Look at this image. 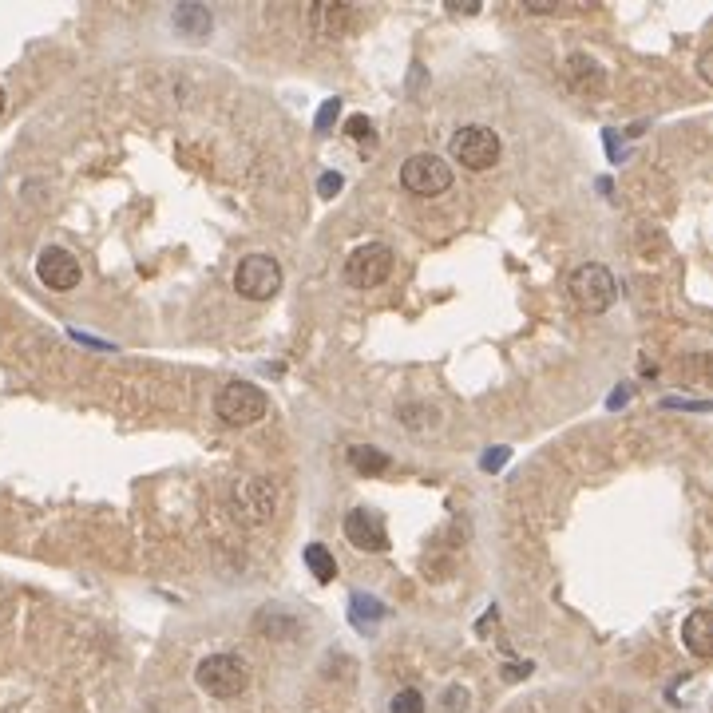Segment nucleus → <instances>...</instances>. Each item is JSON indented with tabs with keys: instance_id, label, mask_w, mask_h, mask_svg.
Listing matches in <instances>:
<instances>
[{
	"instance_id": "f257e3e1",
	"label": "nucleus",
	"mask_w": 713,
	"mask_h": 713,
	"mask_svg": "<svg viewBox=\"0 0 713 713\" xmlns=\"http://www.w3.org/2000/svg\"><path fill=\"white\" fill-rule=\"evenodd\" d=\"M195 682L199 690L210 698H238L250 686V662L238 654H206L203 662L195 666Z\"/></svg>"
},
{
	"instance_id": "f03ea898",
	"label": "nucleus",
	"mask_w": 713,
	"mask_h": 713,
	"mask_svg": "<svg viewBox=\"0 0 713 713\" xmlns=\"http://www.w3.org/2000/svg\"><path fill=\"white\" fill-rule=\"evenodd\" d=\"M567 294L583 313H607L614 306V298H618V282H614V274L603 262H583V266L571 270Z\"/></svg>"
},
{
	"instance_id": "7ed1b4c3",
	"label": "nucleus",
	"mask_w": 713,
	"mask_h": 713,
	"mask_svg": "<svg viewBox=\"0 0 713 713\" xmlns=\"http://www.w3.org/2000/svg\"><path fill=\"white\" fill-rule=\"evenodd\" d=\"M270 412V397L250 381H230L214 397V416L230 428H250Z\"/></svg>"
},
{
	"instance_id": "20e7f679",
	"label": "nucleus",
	"mask_w": 713,
	"mask_h": 713,
	"mask_svg": "<svg viewBox=\"0 0 713 713\" xmlns=\"http://www.w3.org/2000/svg\"><path fill=\"white\" fill-rule=\"evenodd\" d=\"M448 155L464 171H488V167L500 163V135L492 127H484V123H468V127H460L452 135Z\"/></svg>"
},
{
	"instance_id": "39448f33",
	"label": "nucleus",
	"mask_w": 713,
	"mask_h": 713,
	"mask_svg": "<svg viewBox=\"0 0 713 713\" xmlns=\"http://www.w3.org/2000/svg\"><path fill=\"white\" fill-rule=\"evenodd\" d=\"M452 163L432 155V151H416L401 163V187L408 195H420V199H436L452 187Z\"/></svg>"
},
{
	"instance_id": "423d86ee",
	"label": "nucleus",
	"mask_w": 713,
	"mask_h": 713,
	"mask_svg": "<svg viewBox=\"0 0 713 713\" xmlns=\"http://www.w3.org/2000/svg\"><path fill=\"white\" fill-rule=\"evenodd\" d=\"M234 290L246 302H270L282 290V262L274 254H246L234 270Z\"/></svg>"
},
{
	"instance_id": "0eeeda50",
	"label": "nucleus",
	"mask_w": 713,
	"mask_h": 713,
	"mask_svg": "<svg viewBox=\"0 0 713 713\" xmlns=\"http://www.w3.org/2000/svg\"><path fill=\"white\" fill-rule=\"evenodd\" d=\"M393 266H397L393 246H385V242H365V246H357V250L345 258V282H349L353 290H377L381 282H389Z\"/></svg>"
},
{
	"instance_id": "6e6552de",
	"label": "nucleus",
	"mask_w": 713,
	"mask_h": 713,
	"mask_svg": "<svg viewBox=\"0 0 713 713\" xmlns=\"http://www.w3.org/2000/svg\"><path fill=\"white\" fill-rule=\"evenodd\" d=\"M230 500H234V515H242L246 523H266V519H274V508H278V492L262 476L238 480Z\"/></svg>"
},
{
	"instance_id": "1a4fd4ad",
	"label": "nucleus",
	"mask_w": 713,
	"mask_h": 713,
	"mask_svg": "<svg viewBox=\"0 0 713 713\" xmlns=\"http://www.w3.org/2000/svg\"><path fill=\"white\" fill-rule=\"evenodd\" d=\"M36 278H40L48 290L68 294V290H76V286H80L84 270H80V262H76V254H72V250H64V246H44V250H40V258H36Z\"/></svg>"
},
{
	"instance_id": "9d476101",
	"label": "nucleus",
	"mask_w": 713,
	"mask_h": 713,
	"mask_svg": "<svg viewBox=\"0 0 713 713\" xmlns=\"http://www.w3.org/2000/svg\"><path fill=\"white\" fill-rule=\"evenodd\" d=\"M345 539L357 547V551H389V531H385V519L369 508H353L345 515Z\"/></svg>"
},
{
	"instance_id": "9b49d317",
	"label": "nucleus",
	"mask_w": 713,
	"mask_h": 713,
	"mask_svg": "<svg viewBox=\"0 0 713 713\" xmlns=\"http://www.w3.org/2000/svg\"><path fill=\"white\" fill-rule=\"evenodd\" d=\"M353 24H357V8H353V4H313V8H309V28H313V36H321V40H337V36H345Z\"/></svg>"
},
{
	"instance_id": "f8f14e48",
	"label": "nucleus",
	"mask_w": 713,
	"mask_h": 713,
	"mask_svg": "<svg viewBox=\"0 0 713 713\" xmlns=\"http://www.w3.org/2000/svg\"><path fill=\"white\" fill-rule=\"evenodd\" d=\"M682 642L694 658H710L713 654V614L710 611H694L682 622Z\"/></svg>"
},
{
	"instance_id": "ddd939ff",
	"label": "nucleus",
	"mask_w": 713,
	"mask_h": 713,
	"mask_svg": "<svg viewBox=\"0 0 713 713\" xmlns=\"http://www.w3.org/2000/svg\"><path fill=\"white\" fill-rule=\"evenodd\" d=\"M389 452H381V448H373V444H353L349 448V468L353 472H361V476H381V472H389Z\"/></svg>"
},
{
	"instance_id": "4468645a",
	"label": "nucleus",
	"mask_w": 713,
	"mask_h": 713,
	"mask_svg": "<svg viewBox=\"0 0 713 713\" xmlns=\"http://www.w3.org/2000/svg\"><path fill=\"white\" fill-rule=\"evenodd\" d=\"M171 24H175L183 36L203 40L206 32H210V12H206L203 4H179V8H175V16H171Z\"/></svg>"
},
{
	"instance_id": "2eb2a0df",
	"label": "nucleus",
	"mask_w": 713,
	"mask_h": 713,
	"mask_svg": "<svg viewBox=\"0 0 713 713\" xmlns=\"http://www.w3.org/2000/svg\"><path fill=\"white\" fill-rule=\"evenodd\" d=\"M567 76L575 80V88H583V92H599L603 88V68L591 60V56H571L567 60Z\"/></svg>"
},
{
	"instance_id": "dca6fc26",
	"label": "nucleus",
	"mask_w": 713,
	"mask_h": 713,
	"mask_svg": "<svg viewBox=\"0 0 713 713\" xmlns=\"http://www.w3.org/2000/svg\"><path fill=\"white\" fill-rule=\"evenodd\" d=\"M306 567L313 571V579H317V583H333V579H337V559H333V551H329L325 543H309L306 547Z\"/></svg>"
},
{
	"instance_id": "f3484780",
	"label": "nucleus",
	"mask_w": 713,
	"mask_h": 713,
	"mask_svg": "<svg viewBox=\"0 0 713 713\" xmlns=\"http://www.w3.org/2000/svg\"><path fill=\"white\" fill-rule=\"evenodd\" d=\"M401 420H405L408 428H416V432H420L424 424H428V428H436V424H440V412H436V408H428V405H405L401 408Z\"/></svg>"
},
{
	"instance_id": "a211bd4d",
	"label": "nucleus",
	"mask_w": 713,
	"mask_h": 713,
	"mask_svg": "<svg viewBox=\"0 0 713 713\" xmlns=\"http://www.w3.org/2000/svg\"><path fill=\"white\" fill-rule=\"evenodd\" d=\"M468 706H472V694H468L464 686H448V690L440 694V706H436V710L440 713H468Z\"/></svg>"
},
{
	"instance_id": "6ab92c4d",
	"label": "nucleus",
	"mask_w": 713,
	"mask_h": 713,
	"mask_svg": "<svg viewBox=\"0 0 713 713\" xmlns=\"http://www.w3.org/2000/svg\"><path fill=\"white\" fill-rule=\"evenodd\" d=\"M389 713H424V694L420 690H397L393 702H389Z\"/></svg>"
},
{
	"instance_id": "aec40b11",
	"label": "nucleus",
	"mask_w": 713,
	"mask_h": 713,
	"mask_svg": "<svg viewBox=\"0 0 713 713\" xmlns=\"http://www.w3.org/2000/svg\"><path fill=\"white\" fill-rule=\"evenodd\" d=\"M258 630L278 634V638H290V634H294V618H282L278 611H262L258 614Z\"/></svg>"
},
{
	"instance_id": "412c9836",
	"label": "nucleus",
	"mask_w": 713,
	"mask_h": 713,
	"mask_svg": "<svg viewBox=\"0 0 713 713\" xmlns=\"http://www.w3.org/2000/svg\"><path fill=\"white\" fill-rule=\"evenodd\" d=\"M345 131H349V139H353V143H377V135H373V123H369L365 115H349Z\"/></svg>"
},
{
	"instance_id": "4be33fe9",
	"label": "nucleus",
	"mask_w": 713,
	"mask_h": 713,
	"mask_svg": "<svg viewBox=\"0 0 713 713\" xmlns=\"http://www.w3.org/2000/svg\"><path fill=\"white\" fill-rule=\"evenodd\" d=\"M337 115H341V100L333 96V100L321 103V111H317V123H313V127H317V131H329V127L337 123Z\"/></svg>"
},
{
	"instance_id": "5701e85b",
	"label": "nucleus",
	"mask_w": 713,
	"mask_h": 713,
	"mask_svg": "<svg viewBox=\"0 0 713 713\" xmlns=\"http://www.w3.org/2000/svg\"><path fill=\"white\" fill-rule=\"evenodd\" d=\"M317 187H321V195H325V199H333V195L345 187V179H341L337 171H329V175H321V183H317Z\"/></svg>"
},
{
	"instance_id": "b1692460",
	"label": "nucleus",
	"mask_w": 713,
	"mask_h": 713,
	"mask_svg": "<svg viewBox=\"0 0 713 713\" xmlns=\"http://www.w3.org/2000/svg\"><path fill=\"white\" fill-rule=\"evenodd\" d=\"M508 456H511L508 448H496V452H488V456H484V468H500Z\"/></svg>"
},
{
	"instance_id": "393cba45",
	"label": "nucleus",
	"mask_w": 713,
	"mask_h": 713,
	"mask_svg": "<svg viewBox=\"0 0 713 713\" xmlns=\"http://www.w3.org/2000/svg\"><path fill=\"white\" fill-rule=\"evenodd\" d=\"M448 8L460 12V4H452V0H448ZM464 12H480V0H464Z\"/></svg>"
},
{
	"instance_id": "a878e982",
	"label": "nucleus",
	"mask_w": 713,
	"mask_h": 713,
	"mask_svg": "<svg viewBox=\"0 0 713 713\" xmlns=\"http://www.w3.org/2000/svg\"><path fill=\"white\" fill-rule=\"evenodd\" d=\"M0 111H4V88H0Z\"/></svg>"
}]
</instances>
